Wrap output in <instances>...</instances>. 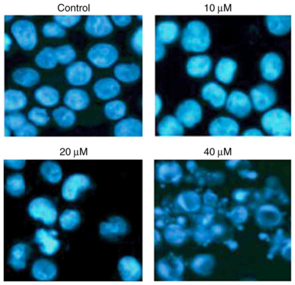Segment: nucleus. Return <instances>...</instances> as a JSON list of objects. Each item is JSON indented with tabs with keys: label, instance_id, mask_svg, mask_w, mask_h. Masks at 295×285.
<instances>
[{
	"label": "nucleus",
	"instance_id": "obj_1",
	"mask_svg": "<svg viewBox=\"0 0 295 285\" xmlns=\"http://www.w3.org/2000/svg\"><path fill=\"white\" fill-rule=\"evenodd\" d=\"M211 39L207 26L202 21L195 20L189 22L184 27L180 42L182 48L187 52L201 53L209 47Z\"/></svg>",
	"mask_w": 295,
	"mask_h": 285
},
{
	"label": "nucleus",
	"instance_id": "obj_2",
	"mask_svg": "<svg viewBox=\"0 0 295 285\" xmlns=\"http://www.w3.org/2000/svg\"><path fill=\"white\" fill-rule=\"evenodd\" d=\"M261 129L264 133L272 136H288L291 134L290 114L280 108L268 110L260 119Z\"/></svg>",
	"mask_w": 295,
	"mask_h": 285
},
{
	"label": "nucleus",
	"instance_id": "obj_3",
	"mask_svg": "<svg viewBox=\"0 0 295 285\" xmlns=\"http://www.w3.org/2000/svg\"><path fill=\"white\" fill-rule=\"evenodd\" d=\"M119 52L113 45L100 43L92 46L87 53L89 60L94 66L100 68L109 67L118 60Z\"/></svg>",
	"mask_w": 295,
	"mask_h": 285
},
{
	"label": "nucleus",
	"instance_id": "obj_4",
	"mask_svg": "<svg viewBox=\"0 0 295 285\" xmlns=\"http://www.w3.org/2000/svg\"><path fill=\"white\" fill-rule=\"evenodd\" d=\"M28 211L33 219L47 225L53 224L57 219V212L53 203L43 197L36 198L29 204Z\"/></svg>",
	"mask_w": 295,
	"mask_h": 285
},
{
	"label": "nucleus",
	"instance_id": "obj_5",
	"mask_svg": "<svg viewBox=\"0 0 295 285\" xmlns=\"http://www.w3.org/2000/svg\"><path fill=\"white\" fill-rule=\"evenodd\" d=\"M11 30L19 45L23 49L30 50L36 45L37 36L33 23L26 20H20L12 25Z\"/></svg>",
	"mask_w": 295,
	"mask_h": 285
},
{
	"label": "nucleus",
	"instance_id": "obj_6",
	"mask_svg": "<svg viewBox=\"0 0 295 285\" xmlns=\"http://www.w3.org/2000/svg\"><path fill=\"white\" fill-rule=\"evenodd\" d=\"M225 106L229 113L240 118L247 116L252 107L251 101L248 96L238 90L233 91L228 95Z\"/></svg>",
	"mask_w": 295,
	"mask_h": 285
},
{
	"label": "nucleus",
	"instance_id": "obj_7",
	"mask_svg": "<svg viewBox=\"0 0 295 285\" xmlns=\"http://www.w3.org/2000/svg\"><path fill=\"white\" fill-rule=\"evenodd\" d=\"M202 114V108L200 103L196 100L188 99L178 106L175 116L182 125H192L199 121Z\"/></svg>",
	"mask_w": 295,
	"mask_h": 285
},
{
	"label": "nucleus",
	"instance_id": "obj_8",
	"mask_svg": "<svg viewBox=\"0 0 295 285\" xmlns=\"http://www.w3.org/2000/svg\"><path fill=\"white\" fill-rule=\"evenodd\" d=\"M250 95L254 108L258 111H267L276 100V94L274 89L269 85L261 84L253 88Z\"/></svg>",
	"mask_w": 295,
	"mask_h": 285
},
{
	"label": "nucleus",
	"instance_id": "obj_9",
	"mask_svg": "<svg viewBox=\"0 0 295 285\" xmlns=\"http://www.w3.org/2000/svg\"><path fill=\"white\" fill-rule=\"evenodd\" d=\"M84 27L87 33L96 38L103 37L110 34L114 29L110 18L105 15H90L85 20Z\"/></svg>",
	"mask_w": 295,
	"mask_h": 285
},
{
	"label": "nucleus",
	"instance_id": "obj_10",
	"mask_svg": "<svg viewBox=\"0 0 295 285\" xmlns=\"http://www.w3.org/2000/svg\"><path fill=\"white\" fill-rule=\"evenodd\" d=\"M90 184L88 178L81 174H75L69 176L64 182L62 189L63 198L68 201H73L81 192L87 189Z\"/></svg>",
	"mask_w": 295,
	"mask_h": 285
},
{
	"label": "nucleus",
	"instance_id": "obj_11",
	"mask_svg": "<svg viewBox=\"0 0 295 285\" xmlns=\"http://www.w3.org/2000/svg\"><path fill=\"white\" fill-rule=\"evenodd\" d=\"M262 77L270 81H274L281 75L283 71V63L280 56L274 52L265 54L262 58L260 64Z\"/></svg>",
	"mask_w": 295,
	"mask_h": 285
},
{
	"label": "nucleus",
	"instance_id": "obj_12",
	"mask_svg": "<svg viewBox=\"0 0 295 285\" xmlns=\"http://www.w3.org/2000/svg\"><path fill=\"white\" fill-rule=\"evenodd\" d=\"M65 75L67 81L70 84L82 86L90 81L92 76V71L87 63L79 61L70 64L66 69Z\"/></svg>",
	"mask_w": 295,
	"mask_h": 285
},
{
	"label": "nucleus",
	"instance_id": "obj_13",
	"mask_svg": "<svg viewBox=\"0 0 295 285\" xmlns=\"http://www.w3.org/2000/svg\"><path fill=\"white\" fill-rule=\"evenodd\" d=\"M201 94L205 100L213 107L217 109L225 106L228 95L224 88L214 81L205 84L201 89Z\"/></svg>",
	"mask_w": 295,
	"mask_h": 285
},
{
	"label": "nucleus",
	"instance_id": "obj_14",
	"mask_svg": "<svg viewBox=\"0 0 295 285\" xmlns=\"http://www.w3.org/2000/svg\"><path fill=\"white\" fill-rule=\"evenodd\" d=\"M58 234L57 231L53 229L40 228L36 231L35 240L42 253L51 255L58 251L60 246V241L56 238Z\"/></svg>",
	"mask_w": 295,
	"mask_h": 285
},
{
	"label": "nucleus",
	"instance_id": "obj_15",
	"mask_svg": "<svg viewBox=\"0 0 295 285\" xmlns=\"http://www.w3.org/2000/svg\"><path fill=\"white\" fill-rule=\"evenodd\" d=\"M212 66V60L209 56L197 55L188 59L186 64V70L190 76L194 78H202L209 74Z\"/></svg>",
	"mask_w": 295,
	"mask_h": 285
},
{
	"label": "nucleus",
	"instance_id": "obj_16",
	"mask_svg": "<svg viewBox=\"0 0 295 285\" xmlns=\"http://www.w3.org/2000/svg\"><path fill=\"white\" fill-rule=\"evenodd\" d=\"M118 269L124 281H137L142 278L141 265L138 260L133 256H127L122 258L118 263Z\"/></svg>",
	"mask_w": 295,
	"mask_h": 285
},
{
	"label": "nucleus",
	"instance_id": "obj_17",
	"mask_svg": "<svg viewBox=\"0 0 295 285\" xmlns=\"http://www.w3.org/2000/svg\"><path fill=\"white\" fill-rule=\"evenodd\" d=\"M155 32V41L166 45L172 44L177 40L180 34V29L176 22L166 19L157 24Z\"/></svg>",
	"mask_w": 295,
	"mask_h": 285
},
{
	"label": "nucleus",
	"instance_id": "obj_18",
	"mask_svg": "<svg viewBox=\"0 0 295 285\" xmlns=\"http://www.w3.org/2000/svg\"><path fill=\"white\" fill-rule=\"evenodd\" d=\"M28 98L22 90L8 88L4 92V110L6 113L21 112L27 106Z\"/></svg>",
	"mask_w": 295,
	"mask_h": 285
},
{
	"label": "nucleus",
	"instance_id": "obj_19",
	"mask_svg": "<svg viewBox=\"0 0 295 285\" xmlns=\"http://www.w3.org/2000/svg\"><path fill=\"white\" fill-rule=\"evenodd\" d=\"M33 96L38 105L46 109L56 107L60 98L58 90L54 87L48 85L38 87L34 90Z\"/></svg>",
	"mask_w": 295,
	"mask_h": 285
},
{
	"label": "nucleus",
	"instance_id": "obj_20",
	"mask_svg": "<svg viewBox=\"0 0 295 285\" xmlns=\"http://www.w3.org/2000/svg\"><path fill=\"white\" fill-rule=\"evenodd\" d=\"M12 80L21 87L29 88L37 85L40 81L41 76L36 69L30 67H22L15 69L12 75Z\"/></svg>",
	"mask_w": 295,
	"mask_h": 285
},
{
	"label": "nucleus",
	"instance_id": "obj_21",
	"mask_svg": "<svg viewBox=\"0 0 295 285\" xmlns=\"http://www.w3.org/2000/svg\"><path fill=\"white\" fill-rule=\"evenodd\" d=\"M114 134L116 136L120 137L141 136L143 134L142 123L135 117H124L116 124Z\"/></svg>",
	"mask_w": 295,
	"mask_h": 285
},
{
	"label": "nucleus",
	"instance_id": "obj_22",
	"mask_svg": "<svg viewBox=\"0 0 295 285\" xmlns=\"http://www.w3.org/2000/svg\"><path fill=\"white\" fill-rule=\"evenodd\" d=\"M100 232L103 236L109 238H114L126 234L129 227L126 221L122 218L112 217L100 225Z\"/></svg>",
	"mask_w": 295,
	"mask_h": 285
},
{
	"label": "nucleus",
	"instance_id": "obj_23",
	"mask_svg": "<svg viewBox=\"0 0 295 285\" xmlns=\"http://www.w3.org/2000/svg\"><path fill=\"white\" fill-rule=\"evenodd\" d=\"M235 61L228 57L221 58L217 63L214 68V74L216 80L220 83L228 84L234 78L237 69Z\"/></svg>",
	"mask_w": 295,
	"mask_h": 285
},
{
	"label": "nucleus",
	"instance_id": "obj_24",
	"mask_svg": "<svg viewBox=\"0 0 295 285\" xmlns=\"http://www.w3.org/2000/svg\"><path fill=\"white\" fill-rule=\"evenodd\" d=\"M96 96L102 100L114 98L119 94L120 86L118 82L112 78H105L97 81L94 86Z\"/></svg>",
	"mask_w": 295,
	"mask_h": 285
},
{
	"label": "nucleus",
	"instance_id": "obj_25",
	"mask_svg": "<svg viewBox=\"0 0 295 285\" xmlns=\"http://www.w3.org/2000/svg\"><path fill=\"white\" fill-rule=\"evenodd\" d=\"M291 22L290 15H268L265 18L268 30L272 34L277 36L284 35L290 31Z\"/></svg>",
	"mask_w": 295,
	"mask_h": 285
},
{
	"label": "nucleus",
	"instance_id": "obj_26",
	"mask_svg": "<svg viewBox=\"0 0 295 285\" xmlns=\"http://www.w3.org/2000/svg\"><path fill=\"white\" fill-rule=\"evenodd\" d=\"M182 125L175 116L166 115L162 117L157 124V134L160 136L179 135L182 132Z\"/></svg>",
	"mask_w": 295,
	"mask_h": 285
},
{
	"label": "nucleus",
	"instance_id": "obj_27",
	"mask_svg": "<svg viewBox=\"0 0 295 285\" xmlns=\"http://www.w3.org/2000/svg\"><path fill=\"white\" fill-rule=\"evenodd\" d=\"M65 104L75 111L83 110L88 106L89 99L87 93L82 90L73 89L67 91L63 98Z\"/></svg>",
	"mask_w": 295,
	"mask_h": 285
},
{
	"label": "nucleus",
	"instance_id": "obj_28",
	"mask_svg": "<svg viewBox=\"0 0 295 285\" xmlns=\"http://www.w3.org/2000/svg\"><path fill=\"white\" fill-rule=\"evenodd\" d=\"M114 74L119 81L124 83H130L139 79L141 75V70L139 66L136 63H121L115 67Z\"/></svg>",
	"mask_w": 295,
	"mask_h": 285
},
{
	"label": "nucleus",
	"instance_id": "obj_29",
	"mask_svg": "<svg viewBox=\"0 0 295 285\" xmlns=\"http://www.w3.org/2000/svg\"><path fill=\"white\" fill-rule=\"evenodd\" d=\"M32 273L35 278L40 280H49L54 278L57 273L55 265L51 261L45 259L35 261L32 267Z\"/></svg>",
	"mask_w": 295,
	"mask_h": 285
},
{
	"label": "nucleus",
	"instance_id": "obj_30",
	"mask_svg": "<svg viewBox=\"0 0 295 285\" xmlns=\"http://www.w3.org/2000/svg\"><path fill=\"white\" fill-rule=\"evenodd\" d=\"M29 253V248L26 244L23 243L16 244L11 249L8 263L15 269H22L26 266Z\"/></svg>",
	"mask_w": 295,
	"mask_h": 285
},
{
	"label": "nucleus",
	"instance_id": "obj_31",
	"mask_svg": "<svg viewBox=\"0 0 295 285\" xmlns=\"http://www.w3.org/2000/svg\"><path fill=\"white\" fill-rule=\"evenodd\" d=\"M39 172L44 179L52 183L58 182L62 176V170L60 166L52 160L43 162L40 166Z\"/></svg>",
	"mask_w": 295,
	"mask_h": 285
},
{
	"label": "nucleus",
	"instance_id": "obj_32",
	"mask_svg": "<svg viewBox=\"0 0 295 285\" xmlns=\"http://www.w3.org/2000/svg\"><path fill=\"white\" fill-rule=\"evenodd\" d=\"M156 270L158 276L162 280H178L175 274L174 265L169 255L158 260L156 265Z\"/></svg>",
	"mask_w": 295,
	"mask_h": 285
},
{
	"label": "nucleus",
	"instance_id": "obj_33",
	"mask_svg": "<svg viewBox=\"0 0 295 285\" xmlns=\"http://www.w3.org/2000/svg\"><path fill=\"white\" fill-rule=\"evenodd\" d=\"M35 61L38 67L46 70L53 69L58 63L54 49L50 47H46L39 52L35 57Z\"/></svg>",
	"mask_w": 295,
	"mask_h": 285
},
{
	"label": "nucleus",
	"instance_id": "obj_34",
	"mask_svg": "<svg viewBox=\"0 0 295 285\" xmlns=\"http://www.w3.org/2000/svg\"><path fill=\"white\" fill-rule=\"evenodd\" d=\"M51 115L56 123L63 128L71 126L75 120L73 112L70 109L65 106H57L54 108Z\"/></svg>",
	"mask_w": 295,
	"mask_h": 285
},
{
	"label": "nucleus",
	"instance_id": "obj_35",
	"mask_svg": "<svg viewBox=\"0 0 295 285\" xmlns=\"http://www.w3.org/2000/svg\"><path fill=\"white\" fill-rule=\"evenodd\" d=\"M178 170V165L173 161L162 160L158 162L155 167V176L160 182H165Z\"/></svg>",
	"mask_w": 295,
	"mask_h": 285
},
{
	"label": "nucleus",
	"instance_id": "obj_36",
	"mask_svg": "<svg viewBox=\"0 0 295 285\" xmlns=\"http://www.w3.org/2000/svg\"><path fill=\"white\" fill-rule=\"evenodd\" d=\"M5 188L8 193L13 196L18 197L24 194L25 184L22 175L16 173L8 176L6 182Z\"/></svg>",
	"mask_w": 295,
	"mask_h": 285
},
{
	"label": "nucleus",
	"instance_id": "obj_37",
	"mask_svg": "<svg viewBox=\"0 0 295 285\" xmlns=\"http://www.w3.org/2000/svg\"><path fill=\"white\" fill-rule=\"evenodd\" d=\"M27 119L35 126L46 125L50 120V115L47 109L40 105L33 107L29 110Z\"/></svg>",
	"mask_w": 295,
	"mask_h": 285
},
{
	"label": "nucleus",
	"instance_id": "obj_38",
	"mask_svg": "<svg viewBox=\"0 0 295 285\" xmlns=\"http://www.w3.org/2000/svg\"><path fill=\"white\" fill-rule=\"evenodd\" d=\"M126 111L125 104L120 100H115L108 102L104 108L105 113L107 117L113 120H119L124 118Z\"/></svg>",
	"mask_w": 295,
	"mask_h": 285
},
{
	"label": "nucleus",
	"instance_id": "obj_39",
	"mask_svg": "<svg viewBox=\"0 0 295 285\" xmlns=\"http://www.w3.org/2000/svg\"><path fill=\"white\" fill-rule=\"evenodd\" d=\"M214 262L213 258L211 255L200 254L196 256L193 259L191 267L198 274H206L211 271Z\"/></svg>",
	"mask_w": 295,
	"mask_h": 285
},
{
	"label": "nucleus",
	"instance_id": "obj_40",
	"mask_svg": "<svg viewBox=\"0 0 295 285\" xmlns=\"http://www.w3.org/2000/svg\"><path fill=\"white\" fill-rule=\"evenodd\" d=\"M163 235L166 241L169 243L178 245L183 243L186 233L177 225L169 224L164 227Z\"/></svg>",
	"mask_w": 295,
	"mask_h": 285
},
{
	"label": "nucleus",
	"instance_id": "obj_41",
	"mask_svg": "<svg viewBox=\"0 0 295 285\" xmlns=\"http://www.w3.org/2000/svg\"><path fill=\"white\" fill-rule=\"evenodd\" d=\"M80 221L79 213L73 210H67L60 216L59 222L61 227L65 230H70L75 228Z\"/></svg>",
	"mask_w": 295,
	"mask_h": 285
},
{
	"label": "nucleus",
	"instance_id": "obj_42",
	"mask_svg": "<svg viewBox=\"0 0 295 285\" xmlns=\"http://www.w3.org/2000/svg\"><path fill=\"white\" fill-rule=\"evenodd\" d=\"M54 51L58 62L62 64H70L76 56L74 48L68 44L60 46L54 49Z\"/></svg>",
	"mask_w": 295,
	"mask_h": 285
},
{
	"label": "nucleus",
	"instance_id": "obj_43",
	"mask_svg": "<svg viewBox=\"0 0 295 285\" xmlns=\"http://www.w3.org/2000/svg\"><path fill=\"white\" fill-rule=\"evenodd\" d=\"M27 117L21 112L7 113L5 117V126L14 132L27 122Z\"/></svg>",
	"mask_w": 295,
	"mask_h": 285
},
{
	"label": "nucleus",
	"instance_id": "obj_44",
	"mask_svg": "<svg viewBox=\"0 0 295 285\" xmlns=\"http://www.w3.org/2000/svg\"><path fill=\"white\" fill-rule=\"evenodd\" d=\"M42 31L45 36L50 38H62L66 33L64 28L55 22L46 24L42 28Z\"/></svg>",
	"mask_w": 295,
	"mask_h": 285
},
{
	"label": "nucleus",
	"instance_id": "obj_45",
	"mask_svg": "<svg viewBox=\"0 0 295 285\" xmlns=\"http://www.w3.org/2000/svg\"><path fill=\"white\" fill-rule=\"evenodd\" d=\"M131 46L132 50L136 54L140 55L143 50L142 28L140 26L134 32L130 40Z\"/></svg>",
	"mask_w": 295,
	"mask_h": 285
},
{
	"label": "nucleus",
	"instance_id": "obj_46",
	"mask_svg": "<svg viewBox=\"0 0 295 285\" xmlns=\"http://www.w3.org/2000/svg\"><path fill=\"white\" fill-rule=\"evenodd\" d=\"M53 18L55 22L63 28H70L77 24L81 16L79 15H55Z\"/></svg>",
	"mask_w": 295,
	"mask_h": 285
},
{
	"label": "nucleus",
	"instance_id": "obj_47",
	"mask_svg": "<svg viewBox=\"0 0 295 285\" xmlns=\"http://www.w3.org/2000/svg\"><path fill=\"white\" fill-rule=\"evenodd\" d=\"M14 132L16 136H35L38 131L36 126L30 122H26L20 128Z\"/></svg>",
	"mask_w": 295,
	"mask_h": 285
},
{
	"label": "nucleus",
	"instance_id": "obj_48",
	"mask_svg": "<svg viewBox=\"0 0 295 285\" xmlns=\"http://www.w3.org/2000/svg\"><path fill=\"white\" fill-rule=\"evenodd\" d=\"M110 18L114 25L120 27H125L130 25L133 21L131 16L114 15L111 16Z\"/></svg>",
	"mask_w": 295,
	"mask_h": 285
},
{
	"label": "nucleus",
	"instance_id": "obj_49",
	"mask_svg": "<svg viewBox=\"0 0 295 285\" xmlns=\"http://www.w3.org/2000/svg\"><path fill=\"white\" fill-rule=\"evenodd\" d=\"M172 261L174 266L176 276L179 279L182 274L184 270V264L180 257L174 256L172 254H169Z\"/></svg>",
	"mask_w": 295,
	"mask_h": 285
},
{
	"label": "nucleus",
	"instance_id": "obj_50",
	"mask_svg": "<svg viewBox=\"0 0 295 285\" xmlns=\"http://www.w3.org/2000/svg\"><path fill=\"white\" fill-rule=\"evenodd\" d=\"M4 163L8 168L15 170L22 169L25 166L26 161L24 160H4Z\"/></svg>",
	"mask_w": 295,
	"mask_h": 285
},
{
	"label": "nucleus",
	"instance_id": "obj_51",
	"mask_svg": "<svg viewBox=\"0 0 295 285\" xmlns=\"http://www.w3.org/2000/svg\"><path fill=\"white\" fill-rule=\"evenodd\" d=\"M166 53L165 45L162 43L155 41V59L156 61H158L164 56Z\"/></svg>",
	"mask_w": 295,
	"mask_h": 285
},
{
	"label": "nucleus",
	"instance_id": "obj_52",
	"mask_svg": "<svg viewBox=\"0 0 295 285\" xmlns=\"http://www.w3.org/2000/svg\"><path fill=\"white\" fill-rule=\"evenodd\" d=\"M195 240L202 244H206L211 240L212 235L205 231H197L194 233Z\"/></svg>",
	"mask_w": 295,
	"mask_h": 285
},
{
	"label": "nucleus",
	"instance_id": "obj_53",
	"mask_svg": "<svg viewBox=\"0 0 295 285\" xmlns=\"http://www.w3.org/2000/svg\"><path fill=\"white\" fill-rule=\"evenodd\" d=\"M264 134L261 129L251 127L247 128L243 131L242 135L245 136H263Z\"/></svg>",
	"mask_w": 295,
	"mask_h": 285
},
{
	"label": "nucleus",
	"instance_id": "obj_54",
	"mask_svg": "<svg viewBox=\"0 0 295 285\" xmlns=\"http://www.w3.org/2000/svg\"><path fill=\"white\" fill-rule=\"evenodd\" d=\"M162 107V102L160 97L157 95L156 96L155 115L158 116L161 112Z\"/></svg>",
	"mask_w": 295,
	"mask_h": 285
},
{
	"label": "nucleus",
	"instance_id": "obj_55",
	"mask_svg": "<svg viewBox=\"0 0 295 285\" xmlns=\"http://www.w3.org/2000/svg\"><path fill=\"white\" fill-rule=\"evenodd\" d=\"M12 40L10 37L7 33L4 34V50H8L12 45Z\"/></svg>",
	"mask_w": 295,
	"mask_h": 285
},
{
	"label": "nucleus",
	"instance_id": "obj_56",
	"mask_svg": "<svg viewBox=\"0 0 295 285\" xmlns=\"http://www.w3.org/2000/svg\"><path fill=\"white\" fill-rule=\"evenodd\" d=\"M167 219H164L161 218H159L157 219L155 222V225L157 228H162L165 227L167 225L168 221Z\"/></svg>",
	"mask_w": 295,
	"mask_h": 285
},
{
	"label": "nucleus",
	"instance_id": "obj_57",
	"mask_svg": "<svg viewBox=\"0 0 295 285\" xmlns=\"http://www.w3.org/2000/svg\"><path fill=\"white\" fill-rule=\"evenodd\" d=\"M162 236L160 232L158 230L155 229L154 231V243L155 245H158L161 242Z\"/></svg>",
	"mask_w": 295,
	"mask_h": 285
},
{
	"label": "nucleus",
	"instance_id": "obj_58",
	"mask_svg": "<svg viewBox=\"0 0 295 285\" xmlns=\"http://www.w3.org/2000/svg\"><path fill=\"white\" fill-rule=\"evenodd\" d=\"M223 230L219 227H214L212 230V235H219L223 234Z\"/></svg>",
	"mask_w": 295,
	"mask_h": 285
},
{
	"label": "nucleus",
	"instance_id": "obj_59",
	"mask_svg": "<svg viewBox=\"0 0 295 285\" xmlns=\"http://www.w3.org/2000/svg\"><path fill=\"white\" fill-rule=\"evenodd\" d=\"M164 210L160 208L156 207L155 209V214L156 217L158 218L162 217L165 213Z\"/></svg>",
	"mask_w": 295,
	"mask_h": 285
},
{
	"label": "nucleus",
	"instance_id": "obj_60",
	"mask_svg": "<svg viewBox=\"0 0 295 285\" xmlns=\"http://www.w3.org/2000/svg\"><path fill=\"white\" fill-rule=\"evenodd\" d=\"M12 131L8 127L5 126V136H9L11 134Z\"/></svg>",
	"mask_w": 295,
	"mask_h": 285
},
{
	"label": "nucleus",
	"instance_id": "obj_61",
	"mask_svg": "<svg viewBox=\"0 0 295 285\" xmlns=\"http://www.w3.org/2000/svg\"><path fill=\"white\" fill-rule=\"evenodd\" d=\"M13 16L12 15H5L4 16L5 20L7 22L10 21L13 18Z\"/></svg>",
	"mask_w": 295,
	"mask_h": 285
}]
</instances>
